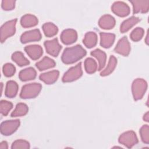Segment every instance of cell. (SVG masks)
Segmentation results:
<instances>
[{
	"instance_id": "cell-1",
	"label": "cell",
	"mask_w": 149,
	"mask_h": 149,
	"mask_svg": "<svg viewBox=\"0 0 149 149\" xmlns=\"http://www.w3.org/2000/svg\"><path fill=\"white\" fill-rule=\"evenodd\" d=\"M86 53V51L80 45L67 47L62 54L61 59L65 64H72L85 56Z\"/></svg>"
},
{
	"instance_id": "cell-2",
	"label": "cell",
	"mask_w": 149,
	"mask_h": 149,
	"mask_svg": "<svg viewBox=\"0 0 149 149\" xmlns=\"http://www.w3.org/2000/svg\"><path fill=\"white\" fill-rule=\"evenodd\" d=\"M42 88L41 84L32 83L24 85L20 93V98L23 99L33 98L37 97Z\"/></svg>"
},
{
	"instance_id": "cell-3",
	"label": "cell",
	"mask_w": 149,
	"mask_h": 149,
	"mask_svg": "<svg viewBox=\"0 0 149 149\" xmlns=\"http://www.w3.org/2000/svg\"><path fill=\"white\" fill-rule=\"evenodd\" d=\"M147 88V83L143 79H135L132 84V94L135 101L141 100Z\"/></svg>"
},
{
	"instance_id": "cell-4",
	"label": "cell",
	"mask_w": 149,
	"mask_h": 149,
	"mask_svg": "<svg viewBox=\"0 0 149 149\" xmlns=\"http://www.w3.org/2000/svg\"><path fill=\"white\" fill-rule=\"evenodd\" d=\"M82 74L81 63L79 62L76 66L69 68L68 71L64 73L62 80L64 83L73 81L80 78L82 76Z\"/></svg>"
},
{
	"instance_id": "cell-5",
	"label": "cell",
	"mask_w": 149,
	"mask_h": 149,
	"mask_svg": "<svg viewBox=\"0 0 149 149\" xmlns=\"http://www.w3.org/2000/svg\"><path fill=\"white\" fill-rule=\"evenodd\" d=\"M17 19L5 22L1 27V42H3L7 38L15 34Z\"/></svg>"
},
{
	"instance_id": "cell-6",
	"label": "cell",
	"mask_w": 149,
	"mask_h": 149,
	"mask_svg": "<svg viewBox=\"0 0 149 149\" xmlns=\"http://www.w3.org/2000/svg\"><path fill=\"white\" fill-rule=\"evenodd\" d=\"M118 141L127 148H131L138 143V139L135 132L129 130L121 134L118 139Z\"/></svg>"
},
{
	"instance_id": "cell-7",
	"label": "cell",
	"mask_w": 149,
	"mask_h": 149,
	"mask_svg": "<svg viewBox=\"0 0 149 149\" xmlns=\"http://www.w3.org/2000/svg\"><path fill=\"white\" fill-rule=\"evenodd\" d=\"M19 126V119L4 121L1 124V133L4 136H10L17 129Z\"/></svg>"
},
{
	"instance_id": "cell-8",
	"label": "cell",
	"mask_w": 149,
	"mask_h": 149,
	"mask_svg": "<svg viewBox=\"0 0 149 149\" xmlns=\"http://www.w3.org/2000/svg\"><path fill=\"white\" fill-rule=\"evenodd\" d=\"M47 52L53 56L56 57L62 49V46L59 44L57 38H55L51 40L45 41L44 43Z\"/></svg>"
},
{
	"instance_id": "cell-9",
	"label": "cell",
	"mask_w": 149,
	"mask_h": 149,
	"mask_svg": "<svg viewBox=\"0 0 149 149\" xmlns=\"http://www.w3.org/2000/svg\"><path fill=\"white\" fill-rule=\"evenodd\" d=\"M111 10L120 17H125L130 13V8L128 5L121 1L115 2L111 6Z\"/></svg>"
},
{
	"instance_id": "cell-10",
	"label": "cell",
	"mask_w": 149,
	"mask_h": 149,
	"mask_svg": "<svg viewBox=\"0 0 149 149\" xmlns=\"http://www.w3.org/2000/svg\"><path fill=\"white\" fill-rule=\"evenodd\" d=\"M130 44L126 36L121 38L114 48L115 52L123 56H127L130 52Z\"/></svg>"
},
{
	"instance_id": "cell-11",
	"label": "cell",
	"mask_w": 149,
	"mask_h": 149,
	"mask_svg": "<svg viewBox=\"0 0 149 149\" xmlns=\"http://www.w3.org/2000/svg\"><path fill=\"white\" fill-rule=\"evenodd\" d=\"M41 38V34L38 29H34L23 33L20 37V41L23 44L32 41H38Z\"/></svg>"
},
{
	"instance_id": "cell-12",
	"label": "cell",
	"mask_w": 149,
	"mask_h": 149,
	"mask_svg": "<svg viewBox=\"0 0 149 149\" xmlns=\"http://www.w3.org/2000/svg\"><path fill=\"white\" fill-rule=\"evenodd\" d=\"M77 33L74 29H65L61 34V40L62 43L66 45H70L74 43L77 40Z\"/></svg>"
},
{
	"instance_id": "cell-13",
	"label": "cell",
	"mask_w": 149,
	"mask_h": 149,
	"mask_svg": "<svg viewBox=\"0 0 149 149\" xmlns=\"http://www.w3.org/2000/svg\"><path fill=\"white\" fill-rule=\"evenodd\" d=\"M133 6V14L147 13L149 10V0L130 1Z\"/></svg>"
},
{
	"instance_id": "cell-14",
	"label": "cell",
	"mask_w": 149,
	"mask_h": 149,
	"mask_svg": "<svg viewBox=\"0 0 149 149\" xmlns=\"http://www.w3.org/2000/svg\"><path fill=\"white\" fill-rule=\"evenodd\" d=\"M24 51L29 57L33 60L39 59L43 54L42 47L39 45H30L25 47Z\"/></svg>"
},
{
	"instance_id": "cell-15",
	"label": "cell",
	"mask_w": 149,
	"mask_h": 149,
	"mask_svg": "<svg viewBox=\"0 0 149 149\" xmlns=\"http://www.w3.org/2000/svg\"><path fill=\"white\" fill-rule=\"evenodd\" d=\"M98 25L102 29H111L115 25V19L110 15H104L99 19Z\"/></svg>"
},
{
	"instance_id": "cell-16",
	"label": "cell",
	"mask_w": 149,
	"mask_h": 149,
	"mask_svg": "<svg viewBox=\"0 0 149 149\" xmlns=\"http://www.w3.org/2000/svg\"><path fill=\"white\" fill-rule=\"evenodd\" d=\"M59 74V72L58 70H51L41 74L39 79L47 84H52L57 80Z\"/></svg>"
},
{
	"instance_id": "cell-17",
	"label": "cell",
	"mask_w": 149,
	"mask_h": 149,
	"mask_svg": "<svg viewBox=\"0 0 149 149\" xmlns=\"http://www.w3.org/2000/svg\"><path fill=\"white\" fill-rule=\"evenodd\" d=\"M100 36L101 46L105 48H108L113 45L115 39L114 34L101 32L100 33Z\"/></svg>"
},
{
	"instance_id": "cell-18",
	"label": "cell",
	"mask_w": 149,
	"mask_h": 149,
	"mask_svg": "<svg viewBox=\"0 0 149 149\" xmlns=\"http://www.w3.org/2000/svg\"><path fill=\"white\" fill-rule=\"evenodd\" d=\"M38 19L34 15L26 14L23 16L20 19V24L24 28L34 27L38 24Z\"/></svg>"
},
{
	"instance_id": "cell-19",
	"label": "cell",
	"mask_w": 149,
	"mask_h": 149,
	"mask_svg": "<svg viewBox=\"0 0 149 149\" xmlns=\"http://www.w3.org/2000/svg\"><path fill=\"white\" fill-rule=\"evenodd\" d=\"M37 73L36 70L34 68L30 67L22 70L19 73V77L20 80L26 81L34 79Z\"/></svg>"
},
{
	"instance_id": "cell-20",
	"label": "cell",
	"mask_w": 149,
	"mask_h": 149,
	"mask_svg": "<svg viewBox=\"0 0 149 149\" xmlns=\"http://www.w3.org/2000/svg\"><path fill=\"white\" fill-rule=\"evenodd\" d=\"M97 35L94 31H89L86 33L83 42L88 48H91L95 47L97 43Z\"/></svg>"
},
{
	"instance_id": "cell-21",
	"label": "cell",
	"mask_w": 149,
	"mask_h": 149,
	"mask_svg": "<svg viewBox=\"0 0 149 149\" xmlns=\"http://www.w3.org/2000/svg\"><path fill=\"white\" fill-rule=\"evenodd\" d=\"M91 55L95 57L98 61V70H101L105 65L107 55L106 54L100 49H95L91 52Z\"/></svg>"
},
{
	"instance_id": "cell-22",
	"label": "cell",
	"mask_w": 149,
	"mask_h": 149,
	"mask_svg": "<svg viewBox=\"0 0 149 149\" xmlns=\"http://www.w3.org/2000/svg\"><path fill=\"white\" fill-rule=\"evenodd\" d=\"M56 63L55 61L48 56H44L40 61L36 63V66L40 71L54 68Z\"/></svg>"
},
{
	"instance_id": "cell-23",
	"label": "cell",
	"mask_w": 149,
	"mask_h": 149,
	"mask_svg": "<svg viewBox=\"0 0 149 149\" xmlns=\"http://www.w3.org/2000/svg\"><path fill=\"white\" fill-rule=\"evenodd\" d=\"M140 21V19L137 17L132 16L125 20L121 24L120 27V31L122 33L127 32L132 27L136 25Z\"/></svg>"
},
{
	"instance_id": "cell-24",
	"label": "cell",
	"mask_w": 149,
	"mask_h": 149,
	"mask_svg": "<svg viewBox=\"0 0 149 149\" xmlns=\"http://www.w3.org/2000/svg\"><path fill=\"white\" fill-rule=\"evenodd\" d=\"M18 84L13 80H9L6 83L5 94L8 98L15 97L18 91Z\"/></svg>"
},
{
	"instance_id": "cell-25",
	"label": "cell",
	"mask_w": 149,
	"mask_h": 149,
	"mask_svg": "<svg viewBox=\"0 0 149 149\" xmlns=\"http://www.w3.org/2000/svg\"><path fill=\"white\" fill-rule=\"evenodd\" d=\"M42 28L45 36L47 37H52L55 36L58 31L57 26L51 22L44 23Z\"/></svg>"
},
{
	"instance_id": "cell-26",
	"label": "cell",
	"mask_w": 149,
	"mask_h": 149,
	"mask_svg": "<svg viewBox=\"0 0 149 149\" xmlns=\"http://www.w3.org/2000/svg\"><path fill=\"white\" fill-rule=\"evenodd\" d=\"M12 59L20 66L28 65L30 63L29 61L24 56L23 54L20 51L15 52L12 55Z\"/></svg>"
},
{
	"instance_id": "cell-27",
	"label": "cell",
	"mask_w": 149,
	"mask_h": 149,
	"mask_svg": "<svg viewBox=\"0 0 149 149\" xmlns=\"http://www.w3.org/2000/svg\"><path fill=\"white\" fill-rule=\"evenodd\" d=\"M29 108L26 104L24 103H18L15 109L11 113L10 116L11 117H17V116H22L27 114L28 112Z\"/></svg>"
},
{
	"instance_id": "cell-28",
	"label": "cell",
	"mask_w": 149,
	"mask_h": 149,
	"mask_svg": "<svg viewBox=\"0 0 149 149\" xmlns=\"http://www.w3.org/2000/svg\"><path fill=\"white\" fill-rule=\"evenodd\" d=\"M117 64V59L113 55H111L107 66L100 73L101 76H107L110 74L116 68Z\"/></svg>"
},
{
	"instance_id": "cell-29",
	"label": "cell",
	"mask_w": 149,
	"mask_h": 149,
	"mask_svg": "<svg viewBox=\"0 0 149 149\" xmlns=\"http://www.w3.org/2000/svg\"><path fill=\"white\" fill-rule=\"evenodd\" d=\"M84 69L88 74H92L97 70V64L92 58H87L84 61Z\"/></svg>"
},
{
	"instance_id": "cell-30",
	"label": "cell",
	"mask_w": 149,
	"mask_h": 149,
	"mask_svg": "<svg viewBox=\"0 0 149 149\" xmlns=\"http://www.w3.org/2000/svg\"><path fill=\"white\" fill-rule=\"evenodd\" d=\"M144 34V29L141 27L135 28L130 33V37L133 41L137 42L140 41L143 37Z\"/></svg>"
},
{
	"instance_id": "cell-31",
	"label": "cell",
	"mask_w": 149,
	"mask_h": 149,
	"mask_svg": "<svg viewBox=\"0 0 149 149\" xmlns=\"http://www.w3.org/2000/svg\"><path fill=\"white\" fill-rule=\"evenodd\" d=\"M12 107L13 104L9 101L6 100H1L0 102V111L4 116H6L8 114Z\"/></svg>"
},
{
	"instance_id": "cell-32",
	"label": "cell",
	"mask_w": 149,
	"mask_h": 149,
	"mask_svg": "<svg viewBox=\"0 0 149 149\" xmlns=\"http://www.w3.org/2000/svg\"><path fill=\"white\" fill-rule=\"evenodd\" d=\"M141 140L146 144L149 143V127L147 125H143L139 131Z\"/></svg>"
},
{
	"instance_id": "cell-33",
	"label": "cell",
	"mask_w": 149,
	"mask_h": 149,
	"mask_svg": "<svg viewBox=\"0 0 149 149\" xmlns=\"http://www.w3.org/2000/svg\"><path fill=\"white\" fill-rule=\"evenodd\" d=\"M2 71L3 73L6 77H11L15 73L16 68L13 64L7 63L3 66Z\"/></svg>"
},
{
	"instance_id": "cell-34",
	"label": "cell",
	"mask_w": 149,
	"mask_h": 149,
	"mask_svg": "<svg viewBox=\"0 0 149 149\" xmlns=\"http://www.w3.org/2000/svg\"><path fill=\"white\" fill-rule=\"evenodd\" d=\"M30 143L24 140L19 139L15 140L12 144L11 148L12 149H18V148H30Z\"/></svg>"
},
{
	"instance_id": "cell-35",
	"label": "cell",
	"mask_w": 149,
	"mask_h": 149,
	"mask_svg": "<svg viewBox=\"0 0 149 149\" xmlns=\"http://www.w3.org/2000/svg\"><path fill=\"white\" fill-rule=\"evenodd\" d=\"M15 1L3 0L1 2V7L5 10H10L15 7Z\"/></svg>"
},
{
	"instance_id": "cell-36",
	"label": "cell",
	"mask_w": 149,
	"mask_h": 149,
	"mask_svg": "<svg viewBox=\"0 0 149 149\" xmlns=\"http://www.w3.org/2000/svg\"><path fill=\"white\" fill-rule=\"evenodd\" d=\"M8 148V143L5 141H3L0 144V149H7Z\"/></svg>"
},
{
	"instance_id": "cell-37",
	"label": "cell",
	"mask_w": 149,
	"mask_h": 149,
	"mask_svg": "<svg viewBox=\"0 0 149 149\" xmlns=\"http://www.w3.org/2000/svg\"><path fill=\"white\" fill-rule=\"evenodd\" d=\"M143 120L146 122H148L149 120V114H148V112H147L143 116Z\"/></svg>"
}]
</instances>
